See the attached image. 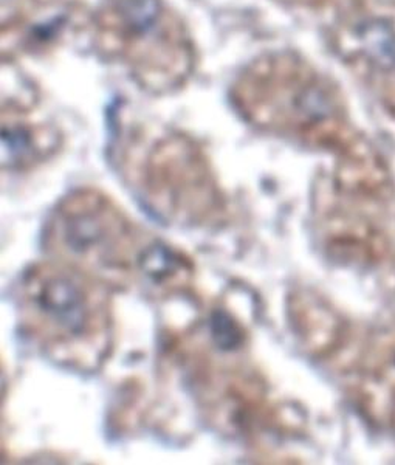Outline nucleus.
Returning a JSON list of instances; mask_svg holds the SVG:
<instances>
[{
  "mask_svg": "<svg viewBox=\"0 0 395 465\" xmlns=\"http://www.w3.org/2000/svg\"><path fill=\"white\" fill-rule=\"evenodd\" d=\"M369 50L377 54L381 64L395 61V39L388 28L374 27L368 32Z\"/></svg>",
  "mask_w": 395,
  "mask_h": 465,
  "instance_id": "obj_5",
  "label": "nucleus"
},
{
  "mask_svg": "<svg viewBox=\"0 0 395 465\" xmlns=\"http://www.w3.org/2000/svg\"><path fill=\"white\" fill-rule=\"evenodd\" d=\"M211 329L216 343L225 351L236 349L242 343V332L228 313L217 311L211 318Z\"/></svg>",
  "mask_w": 395,
  "mask_h": 465,
  "instance_id": "obj_4",
  "label": "nucleus"
},
{
  "mask_svg": "<svg viewBox=\"0 0 395 465\" xmlns=\"http://www.w3.org/2000/svg\"><path fill=\"white\" fill-rule=\"evenodd\" d=\"M142 269L144 273H148L155 281H163L171 275L179 272L180 267H183V262L177 254L173 253L168 247L163 245H153L143 253L140 260Z\"/></svg>",
  "mask_w": 395,
  "mask_h": 465,
  "instance_id": "obj_3",
  "label": "nucleus"
},
{
  "mask_svg": "<svg viewBox=\"0 0 395 465\" xmlns=\"http://www.w3.org/2000/svg\"><path fill=\"white\" fill-rule=\"evenodd\" d=\"M36 317L61 341H79L96 335V304L78 276L45 270L26 284Z\"/></svg>",
  "mask_w": 395,
  "mask_h": 465,
  "instance_id": "obj_1",
  "label": "nucleus"
},
{
  "mask_svg": "<svg viewBox=\"0 0 395 465\" xmlns=\"http://www.w3.org/2000/svg\"><path fill=\"white\" fill-rule=\"evenodd\" d=\"M115 213L109 212L104 202L83 199L64 216V241L74 253L89 254L109 242L118 228Z\"/></svg>",
  "mask_w": 395,
  "mask_h": 465,
  "instance_id": "obj_2",
  "label": "nucleus"
}]
</instances>
